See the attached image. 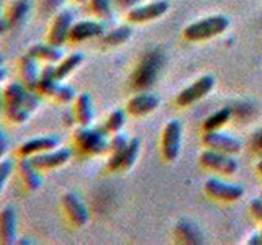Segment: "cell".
I'll list each match as a JSON object with an SVG mask.
<instances>
[{"label":"cell","instance_id":"1","mask_svg":"<svg viewBox=\"0 0 262 245\" xmlns=\"http://www.w3.org/2000/svg\"><path fill=\"white\" fill-rule=\"evenodd\" d=\"M71 149L84 157H94L108 151V141L98 128L92 129L89 126H79L72 133Z\"/></svg>","mask_w":262,"mask_h":245},{"label":"cell","instance_id":"2","mask_svg":"<svg viewBox=\"0 0 262 245\" xmlns=\"http://www.w3.org/2000/svg\"><path fill=\"white\" fill-rule=\"evenodd\" d=\"M229 27V18L225 15H213L188 24L184 31V36L188 41H203L221 35Z\"/></svg>","mask_w":262,"mask_h":245},{"label":"cell","instance_id":"3","mask_svg":"<svg viewBox=\"0 0 262 245\" xmlns=\"http://www.w3.org/2000/svg\"><path fill=\"white\" fill-rule=\"evenodd\" d=\"M56 147H59V139L56 136H39V137H33L28 141L20 142L18 145L13 147L12 151V159L18 160V159H31L38 154H43L48 151H53Z\"/></svg>","mask_w":262,"mask_h":245},{"label":"cell","instance_id":"4","mask_svg":"<svg viewBox=\"0 0 262 245\" xmlns=\"http://www.w3.org/2000/svg\"><path fill=\"white\" fill-rule=\"evenodd\" d=\"M61 211L64 220L71 227H82L89 223V209L76 193H66L61 196Z\"/></svg>","mask_w":262,"mask_h":245},{"label":"cell","instance_id":"5","mask_svg":"<svg viewBox=\"0 0 262 245\" xmlns=\"http://www.w3.org/2000/svg\"><path fill=\"white\" fill-rule=\"evenodd\" d=\"M13 175L16 178V183L20 185V190L25 194L36 193L41 188V183H43L41 174L35 167H33V163L30 162V159H18V160H15Z\"/></svg>","mask_w":262,"mask_h":245},{"label":"cell","instance_id":"6","mask_svg":"<svg viewBox=\"0 0 262 245\" xmlns=\"http://www.w3.org/2000/svg\"><path fill=\"white\" fill-rule=\"evenodd\" d=\"M72 23H74V18L69 10H59L57 13H54L51 21H49L45 41L48 44L61 47L62 44L68 43V35H69Z\"/></svg>","mask_w":262,"mask_h":245},{"label":"cell","instance_id":"7","mask_svg":"<svg viewBox=\"0 0 262 245\" xmlns=\"http://www.w3.org/2000/svg\"><path fill=\"white\" fill-rule=\"evenodd\" d=\"M72 154L74 152L71 147H56L53 151L35 155V157L30 159V162L33 163V167L43 175V174H48V172L61 168L62 165H66V163L69 162V159L72 157Z\"/></svg>","mask_w":262,"mask_h":245},{"label":"cell","instance_id":"8","mask_svg":"<svg viewBox=\"0 0 262 245\" xmlns=\"http://www.w3.org/2000/svg\"><path fill=\"white\" fill-rule=\"evenodd\" d=\"M16 80L20 82L23 87H27L28 90H33L36 85V82L39 79V62L33 57L31 54L25 53L16 59Z\"/></svg>","mask_w":262,"mask_h":245},{"label":"cell","instance_id":"9","mask_svg":"<svg viewBox=\"0 0 262 245\" xmlns=\"http://www.w3.org/2000/svg\"><path fill=\"white\" fill-rule=\"evenodd\" d=\"M180 141H182V126H180L179 121L172 119L164 128L162 134V155L167 162H172L179 157Z\"/></svg>","mask_w":262,"mask_h":245},{"label":"cell","instance_id":"10","mask_svg":"<svg viewBox=\"0 0 262 245\" xmlns=\"http://www.w3.org/2000/svg\"><path fill=\"white\" fill-rule=\"evenodd\" d=\"M103 35H105V28L102 23H98L95 20H82L77 23H72L68 35V43L77 44L92 38H100Z\"/></svg>","mask_w":262,"mask_h":245},{"label":"cell","instance_id":"11","mask_svg":"<svg viewBox=\"0 0 262 245\" xmlns=\"http://www.w3.org/2000/svg\"><path fill=\"white\" fill-rule=\"evenodd\" d=\"M139 139H131L129 144L120 152H115L110 155L106 168L110 172H120V170H129L135 165L136 157L139 154Z\"/></svg>","mask_w":262,"mask_h":245},{"label":"cell","instance_id":"12","mask_svg":"<svg viewBox=\"0 0 262 245\" xmlns=\"http://www.w3.org/2000/svg\"><path fill=\"white\" fill-rule=\"evenodd\" d=\"M215 85V79L211 76H203L199 80H195L192 85H188L187 88H184L182 92L179 93L177 96V103L180 106H187L192 105L196 100H200L205 95L210 93V90Z\"/></svg>","mask_w":262,"mask_h":245},{"label":"cell","instance_id":"13","mask_svg":"<svg viewBox=\"0 0 262 245\" xmlns=\"http://www.w3.org/2000/svg\"><path fill=\"white\" fill-rule=\"evenodd\" d=\"M31 10L30 0H10L4 7V18L8 30H18Z\"/></svg>","mask_w":262,"mask_h":245},{"label":"cell","instance_id":"14","mask_svg":"<svg viewBox=\"0 0 262 245\" xmlns=\"http://www.w3.org/2000/svg\"><path fill=\"white\" fill-rule=\"evenodd\" d=\"M169 10V4L166 0H156V2L146 4V5H138L133 7L128 12V20L133 23H143V21H149L156 20L162 16Z\"/></svg>","mask_w":262,"mask_h":245},{"label":"cell","instance_id":"15","mask_svg":"<svg viewBox=\"0 0 262 245\" xmlns=\"http://www.w3.org/2000/svg\"><path fill=\"white\" fill-rule=\"evenodd\" d=\"M205 190L210 196L221 201H234L239 200L244 194V188L239 185H231V183H225L218 178H210L205 183Z\"/></svg>","mask_w":262,"mask_h":245},{"label":"cell","instance_id":"16","mask_svg":"<svg viewBox=\"0 0 262 245\" xmlns=\"http://www.w3.org/2000/svg\"><path fill=\"white\" fill-rule=\"evenodd\" d=\"M202 163L205 167H208L215 172H221V174H226V175L234 174L237 167H239L234 159L228 157V154L213 151V149H208L202 154Z\"/></svg>","mask_w":262,"mask_h":245},{"label":"cell","instance_id":"17","mask_svg":"<svg viewBox=\"0 0 262 245\" xmlns=\"http://www.w3.org/2000/svg\"><path fill=\"white\" fill-rule=\"evenodd\" d=\"M203 142L207 144L210 149L228 154V155L241 151L239 139L228 136L225 133H218V131H207V134L203 137Z\"/></svg>","mask_w":262,"mask_h":245},{"label":"cell","instance_id":"18","mask_svg":"<svg viewBox=\"0 0 262 245\" xmlns=\"http://www.w3.org/2000/svg\"><path fill=\"white\" fill-rule=\"evenodd\" d=\"M16 229L18 219L13 206L0 209V245H12L16 242Z\"/></svg>","mask_w":262,"mask_h":245},{"label":"cell","instance_id":"19","mask_svg":"<svg viewBox=\"0 0 262 245\" xmlns=\"http://www.w3.org/2000/svg\"><path fill=\"white\" fill-rule=\"evenodd\" d=\"M59 84L61 82L54 76V64H45L39 70V79L35 88H33V92L39 98H53Z\"/></svg>","mask_w":262,"mask_h":245},{"label":"cell","instance_id":"20","mask_svg":"<svg viewBox=\"0 0 262 245\" xmlns=\"http://www.w3.org/2000/svg\"><path fill=\"white\" fill-rule=\"evenodd\" d=\"M72 118L79 126H90L94 119V105L89 93H80L72 102Z\"/></svg>","mask_w":262,"mask_h":245},{"label":"cell","instance_id":"21","mask_svg":"<svg viewBox=\"0 0 262 245\" xmlns=\"http://www.w3.org/2000/svg\"><path fill=\"white\" fill-rule=\"evenodd\" d=\"M156 74H158V64H156L154 57H147L135 70L133 77H131V87L138 90L149 87L156 79Z\"/></svg>","mask_w":262,"mask_h":245},{"label":"cell","instance_id":"22","mask_svg":"<svg viewBox=\"0 0 262 245\" xmlns=\"http://www.w3.org/2000/svg\"><path fill=\"white\" fill-rule=\"evenodd\" d=\"M159 105V98L151 93H139L135 95L126 105V111L133 116H143V114H147L154 111Z\"/></svg>","mask_w":262,"mask_h":245},{"label":"cell","instance_id":"23","mask_svg":"<svg viewBox=\"0 0 262 245\" xmlns=\"http://www.w3.org/2000/svg\"><path fill=\"white\" fill-rule=\"evenodd\" d=\"M28 54H31L39 64H56L62 59V51L61 47L48 44L46 41L45 43H36L28 47Z\"/></svg>","mask_w":262,"mask_h":245},{"label":"cell","instance_id":"24","mask_svg":"<svg viewBox=\"0 0 262 245\" xmlns=\"http://www.w3.org/2000/svg\"><path fill=\"white\" fill-rule=\"evenodd\" d=\"M82 62H84V54H82V53H74V54H71L68 57H62L59 62L54 64L56 79L59 82H62L66 77H69Z\"/></svg>","mask_w":262,"mask_h":245},{"label":"cell","instance_id":"25","mask_svg":"<svg viewBox=\"0 0 262 245\" xmlns=\"http://www.w3.org/2000/svg\"><path fill=\"white\" fill-rule=\"evenodd\" d=\"M0 114H2L4 121L10 126H21L28 121L30 111L21 105H2L0 108Z\"/></svg>","mask_w":262,"mask_h":245},{"label":"cell","instance_id":"26","mask_svg":"<svg viewBox=\"0 0 262 245\" xmlns=\"http://www.w3.org/2000/svg\"><path fill=\"white\" fill-rule=\"evenodd\" d=\"M131 35H133V31H131L129 27H118V28L112 30L110 33H105L100 39V43L103 47H115V46L126 43V41L131 38Z\"/></svg>","mask_w":262,"mask_h":245},{"label":"cell","instance_id":"27","mask_svg":"<svg viewBox=\"0 0 262 245\" xmlns=\"http://www.w3.org/2000/svg\"><path fill=\"white\" fill-rule=\"evenodd\" d=\"M125 119H126V114L123 110H113L108 118L105 119V122L102 126H98V129L102 131V133L108 137V136H113L120 133V129L123 128V125H125Z\"/></svg>","mask_w":262,"mask_h":245},{"label":"cell","instance_id":"28","mask_svg":"<svg viewBox=\"0 0 262 245\" xmlns=\"http://www.w3.org/2000/svg\"><path fill=\"white\" fill-rule=\"evenodd\" d=\"M176 232H177L179 239H182L187 243H202L203 242L202 232L199 231V227L192 223H188V220H180L177 224Z\"/></svg>","mask_w":262,"mask_h":245},{"label":"cell","instance_id":"29","mask_svg":"<svg viewBox=\"0 0 262 245\" xmlns=\"http://www.w3.org/2000/svg\"><path fill=\"white\" fill-rule=\"evenodd\" d=\"M229 116H231V110L229 108H223V110L216 111L215 114H211V116L205 119V122H203L205 131H216L229 119Z\"/></svg>","mask_w":262,"mask_h":245},{"label":"cell","instance_id":"30","mask_svg":"<svg viewBox=\"0 0 262 245\" xmlns=\"http://www.w3.org/2000/svg\"><path fill=\"white\" fill-rule=\"evenodd\" d=\"M87 5H89V12L98 16V18L110 16L112 12L110 0H87Z\"/></svg>","mask_w":262,"mask_h":245},{"label":"cell","instance_id":"31","mask_svg":"<svg viewBox=\"0 0 262 245\" xmlns=\"http://www.w3.org/2000/svg\"><path fill=\"white\" fill-rule=\"evenodd\" d=\"M76 92H74V88L71 85H66V84H59L57 87L56 93L53 95L51 100L56 102L57 105H68L71 102H74V98H76Z\"/></svg>","mask_w":262,"mask_h":245},{"label":"cell","instance_id":"32","mask_svg":"<svg viewBox=\"0 0 262 245\" xmlns=\"http://www.w3.org/2000/svg\"><path fill=\"white\" fill-rule=\"evenodd\" d=\"M64 0H38V13L45 16H53L59 12Z\"/></svg>","mask_w":262,"mask_h":245},{"label":"cell","instance_id":"33","mask_svg":"<svg viewBox=\"0 0 262 245\" xmlns=\"http://www.w3.org/2000/svg\"><path fill=\"white\" fill-rule=\"evenodd\" d=\"M13 168H15L13 159H0V193H2L4 186L7 185L8 178L12 177Z\"/></svg>","mask_w":262,"mask_h":245},{"label":"cell","instance_id":"34","mask_svg":"<svg viewBox=\"0 0 262 245\" xmlns=\"http://www.w3.org/2000/svg\"><path fill=\"white\" fill-rule=\"evenodd\" d=\"M128 144H129L128 137H126V136H123V134H120V133H117V134H113L112 139L108 141V151H110L112 154L120 152V151L125 149V147H126Z\"/></svg>","mask_w":262,"mask_h":245},{"label":"cell","instance_id":"35","mask_svg":"<svg viewBox=\"0 0 262 245\" xmlns=\"http://www.w3.org/2000/svg\"><path fill=\"white\" fill-rule=\"evenodd\" d=\"M249 208H251V211H252V214L256 216L257 219L262 220V198L252 200L251 204H249Z\"/></svg>","mask_w":262,"mask_h":245},{"label":"cell","instance_id":"36","mask_svg":"<svg viewBox=\"0 0 262 245\" xmlns=\"http://www.w3.org/2000/svg\"><path fill=\"white\" fill-rule=\"evenodd\" d=\"M7 147H8V141H7V137H5V134L0 131V157L7 152Z\"/></svg>","mask_w":262,"mask_h":245},{"label":"cell","instance_id":"37","mask_svg":"<svg viewBox=\"0 0 262 245\" xmlns=\"http://www.w3.org/2000/svg\"><path fill=\"white\" fill-rule=\"evenodd\" d=\"M7 31H8V28H7L5 18H4V8L0 5V35H5Z\"/></svg>","mask_w":262,"mask_h":245},{"label":"cell","instance_id":"38","mask_svg":"<svg viewBox=\"0 0 262 245\" xmlns=\"http://www.w3.org/2000/svg\"><path fill=\"white\" fill-rule=\"evenodd\" d=\"M254 144H256L259 149H262V129L259 131V133H256V136H254Z\"/></svg>","mask_w":262,"mask_h":245},{"label":"cell","instance_id":"39","mask_svg":"<svg viewBox=\"0 0 262 245\" xmlns=\"http://www.w3.org/2000/svg\"><path fill=\"white\" fill-rule=\"evenodd\" d=\"M5 77H7V70L4 69V65H0V84L5 80Z\"/></svg>","mask_w":262,"mask_h":245},{"label":"cell","instance_id":"40","mask_svg":"<svg viewBox=\"0 0 262 245\" xmlns=\"http://www.w3.org/2000/svg\"><path fill=\"white\" fill-rule=\"evenodd\" d=\"M257 170H259V174L262 175V160L259 162V165H257Z\"/></svg>","mask_w":262,"mask_h":245},{"label":"cell","instance_id":"41","mask_svg":"<svg viewBox=\"0 0 262 245\" xmlns=\"http://www.w3.org/2000/svg\"><path fill=\"white\" fill-rule=\"evenodd\" d=\"M77 4H87V0H76Z\"/></svg>","mask_w":262,"mask_h":245},{"label":"cell","instance_id":"42","mask_svg":"<svg viewBox=\"0 0 262 245\" xmlns=\"http://www.w3.org/2000/svg\"><path fill=\"white\" fill-rule=\"evenodd\" d=\"M0 108H2V92H0Z\"/></svg>","mask_w":262,"mask_h":245},{"label":"cell","instance_id":"43","mask_svg":"<svg viewBox=\"0 0 262 245\" xmlns=\"http://www.w3.org/2000/svg\"><path fill=\"white\" fill-rule=\"evenodd\" d=\"M0 65H4V57L0 56Z\"/></svg>","mask_w":262,"mask_h":245},{"label":"cell","instance_id":"44","mask_svg":"<svg viewBox=\"0 0 262 245\" xmlns=\"http://www.w3.org/2000/svg\"><path fill=\"white\" fill-rule=\"evenodd\" d=\"M260 243H262V232H260Z\"/></svg>","mask_w":262,"mask_h":245},{"label":"cell","instance_id":"45","mask_svg":"<svg viewBox=\"0 0 262 245\" xmlns=\"http://www.w3.org/2000/svg\"><path fill=\"white\" fill-rule=\"evenodd\" d=\"M131 2H136V0H131Z\"/></svg>","mask_w":262,"mask_h":245},{"label":"cell","instance_id":"46","mask_svg":"<svg viewBox=\"0 0 262 245\" xmlns=\"http://www.w3.org/2000/svg\"><path fill=\"white\" fill-rule=\"evenodd\" d=\"M260 198H262V191H260Z\"/></svg>","mask_w":262,"mask_h":245},{"label":"cell","instance_id":"47","mask_svg":"<svg viewBox=\"0 0 262 245\" xmlns=\"http://www.w3.org/2000/svg\"><path fill=\"white\" fill-rule=\"evenodd\" d=\"M0 159H2V157H0Z\"/></svg>","mask_w":262,"mask_h":245}]
</instances>
